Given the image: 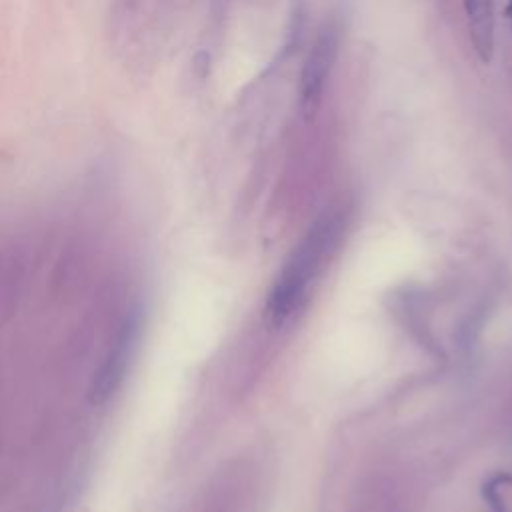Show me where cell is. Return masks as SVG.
Wrapping results in <instances>:
<instances>
[{
  "mask_svg": "<svg viewBox=\"0 0 512 512\" xmlns=\"http://www.w3.org/2000/svg\"><path fill=\"white\" fill-rule=\"evenodd\" d=\"M340 232L342 216L336 212H326L314 222V226L292 250L268 300L270 316L276 322L286 320L290 314H294V310H298L308 294L310 284L322 270V262L338 242Z\"/></svg>",
  "mask_w": 512,
  "mask_h": 512,
  "instance_id": "1",
  "label": "cell"
},
{
  "mask_svg": "<svg viewBox=\"0 0 512 512\" xmlns=\"http://www.w3.org/2000/svg\"><path fill=\"white\" fill-rule=\"evenodd\" d=\"M338 44H340L338 26L334 22H326L320 28L308 52V58L304 62L302 76H300V112L306 122H310L320 108L324 86L338 54Z\"/></svg>",
  "mask_w": 512,
  "mask_h": 512,
  "instance_id": "2",
  "label": "cell"
},
{
  "mask_svg": "<svg viewBox=\"0 0 512 512\" xmlns=\"http://www.w3.org/2000/svg\"><path fill=\"white\" fill-rule=\"evenodd\" d=\"M470 40L478 58L488 64L494 54V0H462Z\"/></svg>",
  "mask_w": 512,
  "mask_h": 512,
  "instance_id": "3",
  "label": "cell"
},
{
  "mask_svg": "<svg viewBox=\"0 0 512 512\" xmlns=\"http://www.w3.org/2000/svg\"><path fill=\"white\" fill-rule=\"evenodd\" d=\"M506 18H508V24H510V28H512V0H508V6H506Z\"/></svg>",
  "mask_w": 512,
  "mask_h": 512,
  "instance_id": "4",
  "label": "cell"
}]
</instances>
